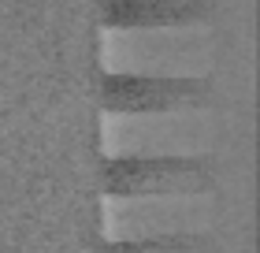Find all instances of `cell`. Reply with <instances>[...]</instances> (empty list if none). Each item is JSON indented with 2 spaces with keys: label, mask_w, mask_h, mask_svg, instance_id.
<instances>
[{
  "label": "cell",
  "mask_w": 260,
  "mask_h": 253,
  "mask_svg": "<svg viewBox=\"0 0 260 253\" xmlns=\"http://www.w3.org/2000/svg\"><path fill=\"white\" fill-rule=\"evenodd\" d=\"M101 190L119 201L149 198H201L216 190V164L190 153H126L101 160Z\"/></svg>",
  "instance_id": "obj_1"
},
{
  "label": "cell",
  "mask_w": 260,
  "mask_h": 253,
  "mask_svg": "<svg viewBox=\"0 0 260 253\" xmlns=\"http://www.w3.org/2000/svg\"><path fill=\"white\" fill-rule=\"evenodd\" d=\"M216 90L197 75H130L112 71L101 78V108L112 116H171L208 108Z\"/></svg>",
  "instance_id": "obj_2"
},
{
  "label": "cell",
  "mask_w": 260,
  "mask_h": 253,
  "mask_svg": "<svg viewBox=\"0 0 260 253\" xmlns=\"http://www.w3.org/2000/svg\"><path fill=\"white\" fill-rule=\"evenodd\" d=\"M212 0H97L108 30H179L212 19Z\"/></svg>",
  "instance_id": "obj_3"
},
{
  "label": "cell",
  "mask_w": 260,
  "mask_h": 253,
  "mask_svg": "<svg viewBox=\"0 0 260 253\" xmlns=\"http://www.w3.org/2000/svg\"><path fill=\"white\" fill-rule=\"evenodd\" d=\"M101 253H216V242L197 231H164L149 238H108Z\"/></svg>",
  "instance_id": "obj_4"
}]
</instances>
